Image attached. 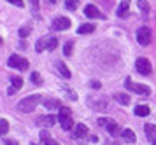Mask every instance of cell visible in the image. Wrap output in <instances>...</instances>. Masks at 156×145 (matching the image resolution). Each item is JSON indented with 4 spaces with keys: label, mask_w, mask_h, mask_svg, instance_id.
<instances>
[{
    "label": "cell",
    "mask_w": 156,
    "mask_h": 145,
    "mask_svg": "<svg viewBox=\"0 0 156 145\" xmlns=\"http://www.w3.org/2000/svg\"><path fill=\"white\" fill-rule=\"evenodd\" d=\"M30 4H32V11H34V16L39 18L37 14H39V0H30Z\"/></svg>",
    "instance_id": "obj_28"
},
{
    "label": "cell",
    "mask_w": 156,
    "mask_h": 145,
    "mask_svg": "<svg viewBox=\"0 0 156 145\" xmlns=\"http://www.w3.org/2000/svg\"><path fill=\"white\" fill-rule=\"evenodd\" d=\"M42 102V96L41 95H30V96H27V98H23L20 103L16 105V110L18 112H34L35 110V107L39 103Z\"/></svg>",
    "instance_id": "obj_1"
},
{
    "label": "cell",
    "mask_w": 156,
    "mask_h": 145,
    "mask_svg": "<svg viewBox=\"0 0 156 145\" xmlns=\"http://www.w3.org/2000/svg\"><path fill=\"white\" fill-rule=\"evenodd\" d=\"M58 47V39L56 37H49V35H46V37H41L39 40L35 42V51L37 53H42V51H53V49Z\"/></svg>",
    "instance_id": "obj_2"
},
{
    "label": "cell",
    "mask_w": 156,
    "mask_h": 145,
    "mask_svg": "<svg viewBox=\"0 0 156 145\" xmlns=\"http://www.w3.org/2000/svg\"><path fill=\"white\" fill-rule=\"evenodd\" d=\"M114 98H116V102H118V103H121V105H128V103H130V98H128V95H123V93H118Z\"/></svg>",
    "instance_id": "obj_24"
},
{
    "label": "cell",
    "mask_w": 156,
    "mask_h": 145,
    "mask_svg": "<svg viewBox=\"0 0 156 145\" xmlns=\"http://www.w3.org/2000/svg\"><path fill=\"white\" fill-rule=\"evenodd\" d=\"M144 133H146L147 140L156 142V126L154 124H146V126H144Z\"/></svg>",
    "instance_id": "obj_14"
},
{
    "label": "cell",
    "mask_w": 156,
    "mask_h": 145,
    "mask_svg": "<svg viewBox=\"0 0 156 145\" xmlns=\"http://www.w3.org/2000/svg\"><path fill=\"white\" fill-rule=\"evenodd\" d=\"M65 5H67V9H70V11H76L79 5V0H67Z\"/></svg>",
    "instance_id": "obj_27"
},
{
    "label": "cell",
    "mask_w": 156,
    "mask_h": 145,
    "mask_svg": "<svg viewBox=\"0 0 156 145\" xmlns=\"http://www.w3.org/2000/svg\"><path fill=\"white\" fill-rule=\"evenodd\" d=\"M56 68H58V74L65 79H70V70L67 68V65L63 61H56Z\"/></svg>",
    "instance_id": "obj_16"
},
{
    "label": "cell",
    "mask_w": 156,
    "mask_h": 145,
    "mask_svg": "<svg viewBox=\"0 0 156 145\" xmlns=\"http://www.w3.org/2000/svg\"><path fill=\"white\" fill-rule=\"evenodd\" d=\"M121 136H123V140L128 142V143H132V142L137 140V136H135V133L132 131V129H123V131H121Z\"/></svg>",
    "instance_id": "obj_21"
},
{
    "label": "cell",
    "mask_w": 156,
    "mask_h": 145,
    "mask_svg": "<svg viewBox=\"0 0 156 145\" xmlns=\"http://www.w3.org/2000/svg\"><path fill=\"white\" fill-rule=\"evenodd\" d=\"M135 68H137V72H139L140 75H149V74L153 72L151 61H149L147 58H139V60L135 61Z\"/></svg>",
    "instance_id": "obj_7"
},
{
    "label": "cell",
    "mask_w": 156,
    "mask_h": 145,
    "mask_svg": "<svg viewBox=\"0 0 156 145\" xmlns=\"http://www.w3.org/2000/svg\"><path fill=\"white\" fill-rule=\"evenodd\" d=\"M7 65L11 67V68H18V70H28V60H25L23 56H18V54L9 56Z\"/></svg>",
    "instance_id": "obj_6"
},
{
    "label": "cell",
    "mask_w": 156,
    "mask_h": 145,
    "mask_svg": "<svg viewBox=\"0 0 156 145\" xmlns=\"http://www.w3.org/2000/svg\"><path fill=\"white\" fill-rule=\"evenodd\" d=\"M149 107L147 105H137L135 107V114L139 116V117H146V116H149Z\"/></svg>",
    "instance_id": "obj_22"
},
{
    "label": "cell",
    "mask_w": 156,
    "mask_h": 145,
    "mask_svg": "<svg viewBox=\"0 0 156 145\" xmlns=\"http://www.w3.org/2000/svg\"><path fill=\"white\" fill-rule=\"evenodd\" d=\"M5 145H16V143L12 142V140H5Z\"/></svg>",
    "instance_id": "obj_33"
},
{
    "label": "cell",
    "mask_w": 156,
    "mask_h": 145,
    "mask_svg": "<svg viewBox=\"0 0 156 145\" xmlns=\"http://www.w3.org/2000/svg\"><path fill=\"white\" fill-rule=\"evenodd\" d=\"M86 135H88V126H84V124L76 126V131H74V136L76 138H84Z\"/></svg>",
    "instance_id": "obj_18"
},
{
    "label": "cell",
    "mask_w": 156,
    "mask_h": 145,
    "mask_svg": "<svg viewBox=\"0 0 156 145\" xmlns=\"http://www.w3.org/2000/svg\"><path fill=\"white\" fill-rule=\"evenodd\" d=\"M72 49H74V42L69 40L67 44H65V47H63V54L65 56H70L72 54Z\"/></svg>",
    "instance_id": "obj_26"
},
{
    "label": "cell",
    "mask_w": 156,
    "mask_h": 145,
    "mask_svg": "<svg viewBox=\"0 0 156 145\" xmlns=\"http://www.w3.org/2000/svg\"><path fill=\"white\" fill-rule=\"evenodd\" d=\"M98 124L102 126V128H105V129L111 133L112 136H118V135H119V126H118V123H116L114 119L100 117V119H98Z\"/></svg>",
    "instance_id": "obj_5"
},
{
    "label": "cell",
    "mask_w": 156,
    "mask_h": 145,
    "mask_svg": "<svg viewBox=\"0 0 156 145\" xmlns=\"http://www.w3.org/2000/svg\"><path fill=\"white\" fill-rule=\"evenodd\" d=\"M137 5H139V9L142 11V16H147V14H149V4H147V0H137Z\"/></svg>",
    "instance_id": "obj_23"
},
{
    "label": "cell",
    "mask_w": 156,
    "mask_h": 145,
    "mask_svg": "<svg viewBox=\"0 0 156 145\" xmlns=\"http://www.w3.org/2000/svg\"><path fill=\"white\" fill-rule=\"evenodd\" d=\"M9 4H12V5H16V7H25V2L23 0H7Z\"/></svg>",
    "instance_id": "obj_31"
},
{
    "label": "cell",
    "mask_w": 156,
    "mask_h": 145,
    "mask_svg": "<svg viewBox=\"0 0 156 145\" xmlns=\"http://www.w3.org/2000/svg\"><path fill=\"white\" fill-rule=\"evenodd\" d=\"M51 28H53V30H58V32L69 30V28H70V19H69V18H65V16H58V18L53 19Z\"/></svg>",
    "instance_id": "obj_8"
},
{
    "label": "cell",
    "mask_w": 156,
    "mask_h": 145,
    "mask_svg": "<svg viewBox=\"0 0 156 145\" xmlns=\"http://www.w3.org/2000/svg\"><path fill=\"white\" fill-rule=\"evenodd\" d=\"M49 2H51V4H55V2H56V0H49Z\"/></svg>",
    "instance_id": "obj_34"
},
{
    "label": "cell",
    "mask_w": 156,
    "mask_h": 145,
    "mask_svg": "<svg viewBox=\"0 0 156 145\" xmlns=\"http://www.w3.org/2000/svg\"><path fill=\"white\" fill-rule=\"evenodd\" d=\"M58 123H60V126L63 128L65 131H69V129L74 128V119H72L70 109H67V107L60 109V112H58Z\"/></svg>",
    "instance_id": "obj_3"
},
{
    "label": "cell",
    "mask_w": 156,
    "mask_h": 145,
    "mask_svg": "<svg viewBox=\"0 0 156 145\" xmlns=\"http://www.w3.org/2000/svg\"><path fill=\"white\" fill-rule=\"evenodd\" d=\"M128 7H130V2H128V0H123L119 4V7H118V16H119V18H126Z\"/></svg>",
    "instance_id": "obj_19"
},
{
    "label": "cell",
    "mask_w": 156,
    "mask_h": 145,
    "mask_svg": "<svg viewBox=\"0 0 156 145\" xmlns=\"http://www.w3.org/2000/svg\"><path fill=\"white\" fill-rule=\"evenodd\" d=\"M153 145H156V142H153Z\"/></svg>",
    "instance_id": "obj_37"
},
{
    "label": "cell",
    "mask_w": 156,
    "mask_h": 145,
    "mask_svg": "<svg viewBox=\"0 0 156 145\" xmlns=\"http://www.w3.org/2000/svg\"><path fill=\"white\" fill-rule=\"evenodd\" d=\"M55 123H56V117H55V116H42V117L37 119V124L46 126V128H48V126H53Z\"/></svg>",
    "instance_id": "obj_13"
},
{
    "label": "cell",
    "mask_w": 156,
    "mask_h": 145,
    "mask_svg": "<svg viewBox=\"0 0 156 145\" xmlns=\"http://www.w3.org/2000/svg\"><path fill=\"white\" fill-rule=\"evenodd\" d=\"M41 140H42V143H44V145H60L56 140L51 138V135L46 131V129H42V131H41Z\"/></svg>",
    "instance_id": "obj_17"
},
{
    "label": "cell",
    "mask_w": 156,
    "mask_h": 145,
    "mask_svg": "<svg viewBox=\"0 0 156 145\" xmlns=\"http://www.w3.org/2000/svg\"><path fill=\"white\" fill-rule=\"evenodd\" d=\"M109 145H119V143H109Z\"/></svg>",
    "instance_id": "obj_36"
},
{
    "label": "cell",
    "mask_w": 156,
    "mask_h": 145,
    "mask_svg": "<svg viewBox=\"0 0 156 145\" xmlns=\"http://www.w3.org/2000/svg\"><path fill=\"white\" fill-rule=\"evenodd\" d=\"M30 79H32V82L34 84H42V79H41V75H39L37 72H34V74L30 75Z\"/></svg>",
    "instance_id": "obj_29"
},
{
    "label": "cell",
    "mask_w": 156,
    "mask_h": 145,
    "mask_svg": "<svg viewBox=\"0 0 156 145\" xmlns=\"http://www.w3.org/2000/svg\"><path fill=\"white\" fill-rule=\"evenodd\" d=\"M107 105H109V102H107L105 96H90L88 98V107H91L93 110H97V112L105 110Z\"/></svg>",
    "instance_id": "obj_4"
},
{
    "label": "cell",
    "mask_w": 156,
    "mask_h": 145,
    "mask_svg": "<svg viewBox=\"0 0 156 145\" xmlns=\"http://www.w3.org/2000/svg\"><path fill=\"white\" fill-rule=\"evenodd\" d=\"M91 32H95V25H91V23H84V25H81L77 28V33H81V35L91 33Z\"/></svg>",
    "instance_id": "obj_20"
},
{
    "label": "cell",
    "mask_w": 156,
    "mask_h": 145,
    "mask_svg": "<svg viewBox=\"0 0 156 145\" xmlns=\"http://www.w3.org/2000/svg\"><path fill=\"white\" fill-rule=\"evenodd\" d=\"M91 88H95V89H100V82H98V81H93V82H91Z\"/></svg>",
    "instance_id": "obj_32"
},
{
    "label": "cell",
    "mask_w": 156,
    "mask_h": 145,
    "mask_svg": "<svg viewBox=\"0 0 156 145\" xmlns=\"http://www.w3.org/2000/svg\"><path fill=\"white\" fill-rule=\"evenodd\" d=\"M30 145H37V143H30Z\"/></svg>",
    "instance_id": "obj_38"
},
{
    "label": "cell",
    "mask_w": 156,
    "mask_h": 145,
    "mask_svg": "<svg viewBox=\"0 0 156 145\" xmlns=\"http://www.w3.org/2000/svg\"><path fill=\"white\" fill-rule=\"evenodd\" d=\"M126 89L133 91V93H139V95H144V96H149L151 95V89H149L146 84H132V81L130 79H126Z\"/></svg>",
    "instance_id": "obj_9"
},
{
    "label": "cell",
    "mask_w": 156,
    "mask_h": 145,
    "mask_svg": "<svg viewBox=\"0 0 156 145\" xmlns=\"http://www.w3.org/2000/svg\"><path fill=\"white\" fill-rule=\"evenodd\" d=\"M2 42H4V40H2V37H0V46H2Z\"/></svg>",
    "instance_id": "obj_35"
},
{
    "label": "cell",
    "mask_w": 156,
    "mask_h": 145,
    "mask_svg": "<svg viewBox=\"0 0 156 145\" xmlns=\"http://www.w3.org/2000/svg\"><path fill=\"white\" fill-rule=\"evenodd\" d=\"M11 82H12V86L7 89V95H14L16 91L21 89V86H23V79H21V77H12V79H11Z\"/></svg>",
    "instance_id": "obj_12"
},
{
    "label": "cell",
    "mask_w": 156,
    "mask_h": 145,
    "mask_svg": "<svg viewBox=\"0 0 156 145\" xmlns=\"http://www.w3.org/2000/svg\"><path fill=\"white\" fill-rule=\"evenodd\" d=\"M44 107H46L48 110H60V109H62V103L58 102L56 98H51V100H46V102H44Z\"/></svg>",
    "instance_id": "obj_15"
},
{
    "label": "cell",
    "mask_w": 156,
    "mask_h": 145,
    "mask_svg": "<svg viewBox=\"0 0 156 145\" xmlns=\"http://www.w3.org/2000/svg\"><path fill=\"white\" fill-rule=\"evenodd\" d=\"M9 131V123L5 119H0V136H4Z\"/></svg>",
    "instance_id": "obj_25"
},
{
    "label": "cell",
    "mask_w": 156,
    "mask_h": 145,
    "mask_svg": "<svg viewBox=\"0 0 156 145\" xmlns=\"http://www.w3.org/2000/svg\"><path fill=\"white\" fill-rule=\"evenodd\" d=\"M84 16L91 18V19H104V18H105V16L100 12V11L93 5V4H88V5L84 7Z\"/></svg>",
    "instance_id": "obj_11"
},
{
    "label": "cell",
    "mask_w": 156,
    "mask_h": 145,
    "mask_svg": "<svg viewBox=\"0 0 156 145\" xmlns=\"http://www.w3.org/2000/svg\"><path fill=\"white\" fill-rule=\"evenodd\" d=\"M30 26H23V28H20V37H28L30 35Z\"/></svg>",
    "instance_id": "obj_30"
},
{
    "label": "cell",
    "mask_w": 156,
    "mask_h": 145,
    "mask_svg": "<svg viewBox=\"0 0 156 145\" xmlns=\"http://www.w3.org/2000/svg\"><path fill=\"white\" fill-rule=\"evenodd\" d=\"M137 42L140 46H149L151 44V30L147 26H142L137 30Z\"/></svg>",
    "instance_id": "obj_10"
}]
</instances>
